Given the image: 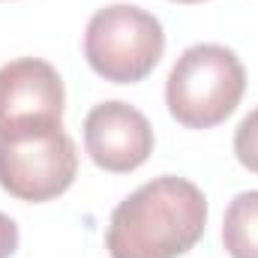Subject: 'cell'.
I'll list each match as a JSON object with an SVG mask.
<instances>
[{
	"label": "cell",
	"mask_w": 258,
	"mask_h": 258,
	"mask_svg": "<svg viewBox=\"0 0 258 258\" xmlns=\"http://www.w3.org/2000/svg\"><path fill=\"white\" fill-rule=\"evenodd\" d=\"M207 198L192 180L162 174L126 195L108 222L111 258H180L201 240Z\"/></svg>",
	"instance_id": "6da1fadb"
},
{
	"label": "cell",
	"mask_w": 258,
	"mask_h": 258,
	"mask_svg": "<svg viewBox=\"0 0 258 258\" xmlns=\"http://www.w3.org/2000/svg\"><path fill=\"white\" fill-rule=\"evenodd\" d=\"M246 90L240 57L216 42L189 45L165 81V105L186 129H213L234 114Z\"/></svg>",
	"instance_id": "7a4b0ae2"
},
{
	"label": "cell",
	"mask_w": 258,
	"mask_h": 258,
	"mask_svg": "<svg viewBox=\"0 0 258 258\" xmlns=\"http://www.w3.org/2000/svg\"><path fill=\"white\" fill-rule=\"evenodd\" d=\"M165 51V33L153 12L111 3L96 9L84 30V57L90 69L111 84L144 81Z\"/></svg>",
	"instance_id": "3957f363"
},
{
	"label": "cell",
	"mask_w": 258,
	"mask_h": 258,
	"mask_svg": "<svg viewBox=\"0 0 258 258\" xmlns=\"http://www.w3.org/2000/svg\"><path fill=\"white\" fill-rule=\"evenodd\" d=\"M63 78L48 60H9L0 66V141L63 129Z\"/></svg>",
	"instance_id": "277c9868"
},
{
	"label": "cell",
	"mask_w": 258,
	"mask_h": 258,
	"mask_svg": "<svg viewBox=\"0 0 258 258\" xmlns=\"http://www.w3.org/2000/svg\"><path fill=\"white\" fill-rule=\"evenodd\" d=\"M78 174V150L63 129L0 141V189L18 201L42 204L63 195Z\"/></svg>",
	"instance_id": "5b68a950"
},
{
	"label": "cell",
	"mask_w": 258,
	"mask_h": 258,
	"mask_svg": "<svg viewBox=\"0 0 258 258\" xmlns=\"http://www.w3.org/2000/svg\"><path fill=\"white\" fill-rule=\"evenodd\" d=\"M84 150L102 171L126 174L150 159L153 126L129 102H99L84 117Z\"/></svg>",
	"instance_id": "8992f818"
},
{
	"label": "cell",
	"mask_w": 258,
	"mask_h": 258,
	"mask_svg": "<svg viewBox=\"0 0 258 258\" xmlns=\"http://www.w3.org/2000/svg\"><path fill=\"white\" fill-rule=\"evenodd\" d=\"M222 246L231 258H258V189L234 195L222 216Z\"/></svg>",
	"instance_id": "52a82bcc"
},
{
	"label": "cell",
	"mask_w": 258,
	"mask_h": 258,
	"mask_svg": "<svg viewBox=\"0 0 258 258\" xmlns=\"http://www.w3.org/2000/svg\"><path fill=\"white\" fill-rule=\"evenodd\" d=\"M234 156L246 171L258 174V108H252L234 132Z\"/></svg>",
	"instance_id": "ba28073f"
},
{
	"label": "cell",
	"mask_w": 258,
	"mask_h": 258,
	"mask_svg": "<svg viewBox=\"0 0 258 258\" xmlns=\"http://www.w3.org/2000/svg\"><path fill=\"white\" fill-rule=\"evenodd\" d=\"M18 249V225L6 213H0V258H12Z\"/></svg>",
	"instance_id": "9c48e42d"
},
{
	"label": "cell",
	"mask_w": 258,
	"mask_h": 258,
	"mask_svg": "<svg viewBox=\"0 0 258 258\" xmlns=\"http://www.w3.org/2000/svg\"><path fill=\"white\" fill-rule=\"evenodd\" d=\"M174 3H204V0H174Z\"/></svg>",
	"instance_id": "30bf717a"
}]
</instances>
